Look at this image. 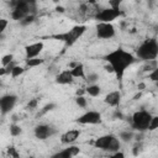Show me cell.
<instances>
[{
	"label": "cell",
	"mask_w": 158,
	"mask_h": 158,
	"mask_svg": "<svg viewBox=\"0 0 158 158\" xmlns=\"http://www.w3.org/2000/svg\"><path fill=\"white\" fill-rule=\"evenodd\" d=\"M95 35L99 40H110L115 37L116 30L111 22H98L95 26Z\"/></svg>",
	"instance_id": "cell-8"
},
{
	"label": "cell",
	"mask_w": 158,
	"mask_h": 158,
	"mask_svg": "<svg viewBox=\"0 0 158 158\" xmlns=\"http://www.w3.org/2000/svg\"><path fill=\"white\" fill-rule=\"evenodd\" d=\"M141 96H142V91H138V93H137V94L133 96V100H138Z\"/></svg>",
	"instance_id": "cell-39"
},
{
	"label": "cell",
	"mask_w": 158,
	"mask_h": 158,
	"mask_svg": "<svg viewBox=\"0 0 158 158\" xmlns=\"http://www.w3.org/2000/svg\"><path fill=\"white\" fill-rule=\"evenodd\" d=\"M89 1V4H95V0H88Z\"/></svg>",
	"instance_id": "cell-40"
},
{
	"label": "cell",
	"mask_w": 158,
	"mask_h": 158,
	"mask_svg": "<svg viewBox=\"0 0 158 158\" xmlns=\"http://www.w3.org/2000/svg\"><path fill=\"white\" fill-rule=\"evenodd\" d=\"M157 128H158V115H154V116H152V120L149 122L148 131H154Z\"/></svg>",
	"instance_id": "cell-26"
},
{
	"label": "cell",
	"mask_w": 158,
	"mask_h": 158,
	"mask_svg": "<svg viewBox=\"0 0 158 158\" xmlns=\"http://www.w3.org/2000/svg\"><path fill=\"white\" fill-rule=\"evenodd\" d=\"M56 104L54 102H48V104H46L40 111H38V114H37V116L40 117V116H43V115H46L47 112H49V111H52V110H54L56 109Z\"/></svg>",
	"instance_id": "cell-21"
},
{
	"label": "cell",
	"mask_w": 158,
	"mask_h": 158,
	"mask_svg": "<svg viewBox=\"0 0 158 158\" xmlns=\"http://www.w3.org/2000/svg\"><path fill=\"white\" fill-rule=\"evenodd\" d=\"M35 19H36L35 14H31V15L26 16L23 20H21V21H20V23H21V25H23V26H26V25H30V23H32V22L35 21Z\"/></svg>",
	"instance_id": "cell-29"
},
{
	"label": "cell",
	"mask_w": 158,
	"mask_h": 158,
	"mask_svg": "<svg viewBox=\"0 0 158 158\" xmlns=\"http://www.w3.org/2000/svg\"><path fill=\"white\" fill-rule=\"evenodd\" d=\"M84 94H86V90L85 89H77L75 90V96H81Z\"/></svg>",
	"instance_id": "cell-35"
},
{
	"label": "cell",
	"mask_w": 158,
	"mask_h": 158,
	"mask_svg": "<svg viewBox=\"0 0 158 158\" xmlns=\"http://www.w3.org/2000/svg\"><path fill=\"white\" fill-rule=\"evenodd\" d=\"M10 135L12 136V137H16V136H20L21 133H22V128H21V126L20 125H17L16 122H12L11 125H10Z\"/></svg>",
	"instance_id": "cell-22"
},
{
	"label": "cell",
	"mask_w": 158,
	"mask_h": 158,
	"mask_svg": "<svg viewBox=\"0 0 158 158\" xmlns=\"http://www.w3.org/2000/svg\"><path fill=\"white\" fill-rule=\"evenodd\" d=\"M144 89H146V83L144 81H141V83L137 84V90L138 91H143Z\"/></svg>",
	"instance_id": "cell-34"
},
{
	"label": "cell",
	"mask_w": 158,
	"mask_h": 158,
	"mask_svg": "<svg viewBox=\"0 0 158 158\" xmlns=\"http://www.w3.org/2000/svg\"><path fill=\"white\" fill-rule=\"evenodd\" d=\"M122 16V11L121 10H116V9H112V7H105V9H101L99 10L96 14H95V20L98 22H112L114 20H116L117 17Z\"/></svg>",
	"instance_id": "cell-7"
},
{
	"label": "cell",
	"mask_w": 158,
	"mask_h": 158,
	"mask_svg": "<svg viewBox=\"0 0 158 158\" xmlns=\"http://www.w3.org/2000/svg\"><path fill=\"white\" fill-rule=\"evenodd\" d=\"M104 59L106 60L107 64H110L112 67L116 79L122 80L126 69L135 63L136 57L131 52L123 49L122 47H118V48L112 49L111 52H109L104 57Z\"/></svg>",
	"instance_id": "cell-1"
},
{
	"label": "cell",
	"mask_w": 158,
	"mask_h": 158,
	"mask_svg": "<svg viewBox=\"0 0 158 158\" xmlns=\"http://www.w3.org/2000/svg\"><path fill=\"white\" fill-rule=\"evenodd\" d=\"M136 57L141 60L149 62L158 57V41L156 38L144 40L136 49Z\"/></svg>",
	"instance_id": "cell-2"
},
{
	"label": "cell",
	"mask_w": 158,
	"mask_h": 158,
	"mask_svg": "<svg viewBox=\"0 0 158 158\" xmlns=\"http://www.w3.org/2000/svg\"><path fill=\"white\" fill-rule=\"evenodd\" d=\"M152 114L147 110H138L132 114L131 117V126L138 132H146L148 131L149 122L152 120Z\"/></svg>",
	"instance_id": "cell-5"
},
{
	"label": "cell",
	"mask_w": 158,
	"mask_h": 158,
	"mask_svg": "<svg viewBox=\"0 0 158 158\" xmlns=\"http://www.w3.org/2000/svg\"><path fill=\"white\" fill-rule=\"evenodd\" d=\"M75 104H77L79 107L84 109V107H86L88 101H86L85 96H84V95H81V96H75Z\"/></svg>",
	"instance_id": "cell-25"
},
{
	"label": "cell",
	"mask_w": 158,
	"mask_h": 158,
	"mask_svg": "<svg viewBox=\"0 0 158 158\" xmlns=\"http://www.w3.org/2000/svg\"><path fill=\"white\" fill-rule=\"evenodd\" d=\"M10 1H15V0H10Z\"/></svg>",
	"instance_id": "cell-43"
},
{
	"label": "cell",
	"mask_w": 158,
	"mask_h": 158,
	"mask_svg": "<svg viewBox=\"0 0 158 158\" xmlns=\"http://www.w3.org/2000/svg\"><path fill=\"white\" fill-rule=\"evenodd\" d=\"M148 79L151 81H153V83H157L158 81V67H156V68H153L151 70V73L148 74Z\"/></svg>",
	"instance_id": "cell-27"
},
{
	"label": "cell",
	"mask_w": 158,
	"mask_h": 158,
	"mask_svg": "<svg viewBox=\"0 0 158 158\" xmlns=\"http://www.w3.org/2000/svg\"><path fill=\"white\" fill-rule=\"evenodd\" d=\"M78 64H79V62H70V63L68 64V68H69V69H73V68H75Z\"/></svg>",
	"instance_id": "cell-37"
},
{
	"label": "cell",
	"mask_w": 158,
	"mask_h": 158,
	"mask_svg": "<svg viewBox=\"0 0 158 158\" xmlns=\"http://www.w3.org/2000/svg\"><path fill=\"white\" fill-rule=\"evenodd\" d=\"M54 81H56L57 84H59V85H69V84H72V83L74 81V77H73V74H72V70H70L69 68L62 70L60 73H58V74L56 75Z\"/></svg>",
	"instance_id": "cell-13"
},
{
	"label": "cell",
	"mask_w": 158,
	"mask_h": 158,
	"mask_svg": "<svg viewBox=\"0 0 158 158\" xmlns=\"http://www.w3.org/2000/svg\"><path fill=\"white\" fill-rule=\"evenodd\" d=\"M52 1H53L54 4H58V2H59V0H52Z\"/></svg>",
	"instance_id": "cell-41"
},
{
	"label": "cell",
	"mask_w": 158,
	"mask_h": 158,
	"mask_svg": "<svg viewBox=\"0 0 158 158\" xmlns=\"http://www.w3.org/2000/svg\"><path fill=\"white\" fill-rule=\"evenodd\" d=\"M80 152V148L78 146H74V144H68L67 148L57 152L56 154H53V157L56 158H70V157H75L78 156Z\"/></svg>",
	"instance_id": "cell-15"
},
{
	"label": "cell",
	"mask_w": 158,
	"mask_h": 158,
	"mask_svg": "<svg viewBox=\"0 0 158 158\" xmlns=\"http://www.w3.org/2000/svg\"><path fill=\"white\" fill-rule=\"evenodd\" d=\"M85 90H86V94L89 96H91V98H96V96H99L101 94V86L99 84H96V83L88 84V86L85 88Z\"/></svg>",
	"instance_id": "cell-17"
},
{
	"label": "cell",
	"mask_w": 158,
	"mask_h": 158,
	"mask_svg": "<svg viewBox=\"0 0 158 158\" xmlns=\"http://www.w3.org/2000/svg\"><path fill=\"white\" fill-rule=\"evenodd\" d=\"M156 86H157V88H158V81H157V83H156Z\"/></svg>",
	"instance_id": "cell-42"
},
{
	"label": "cell",
	"mask_w": 158,
	"mask_h": 158,
	"mask_svg": "<svg viewBox=\"0 0 158 158\" xmlns=\"http://www.w3.org/2000/svg\"><path fill=\"white\" fill-rule=\"evenodd\" d=\"M133 137H135L133 132H132V131H128V130L121 131V132L118 133V138H120L121 141H123V142H130Z\"/></svg>",
	"instance_id": "cell-20"
},
{
	"label": "cell",
	"mask_w": 158,
	"mask_h": 158,
	"mask_svg": "<svg viewBox=\"0 0 158 158\" xmlns=\"http://www.w3.org/2000/svg\"><path fill=\"white\" fill-rule=\"evenodd\" d=\"M44 48V43L42 41H38V42H33L31 44H27L25 47V56L26 58H35V57H38L41 54V52L43 51Z\"/></svg>",
	"instance_id": "cell-12"
},
{
	"label": "cell",
	"mask_w": 158,
	"mask_h": 158,
	"mask_svg": "<svg viewBox=\"0 0 158 158\" xmlns=\"http://www.w3.org/2000/svg\"><path fill=\"white\" fill-rule=\"evenodd\" d=\"M7 25H9V21H7L6 19H1V20H0V35H2V33L5 32Z\"/></svg>",
	"instance_id": "cell-32"
},
{
	"label": "cell",
	"mask_w": 158,
	"mask_h": 158,
	"mask_svg": "<svg viewBox=\"0 0 158 158\" xmlns=\"http://www.w3.org/2000/svg\"><path fill=\"white\" fill-rule=\"evenodd\" d=\"M111 156H112V157H116V158H123V157H125V154H123L122 152H118V151L111 153Z\"/></svg>",
	"instance_id": "cell-36"
},
{
	"label": "cell",
	"mask_w": 158,
	"mask_h": 158,
	"mask_svg": "<svg viewBox=\"0 0 158 158\" xmlns=\"http://www.w3.org/2000/svg\"><path fill=\"white\" fill-rule=\"evenodd\" d=\"M44 63V59L40 58V57H35V58H26L25 59V64H26V68H35V67H38L41 64Z\"/></svg>",
	"instance_id": "cell-19"
},
{
	"label": "cell",
	"mask_w": 158,
	"mask_h": 158,
	"mask_svg": "<svg viewBox=\"0 0 158 158\" xmlns=\"http://www.w3.org/2000/svg\"><path fill=\"white\" fill-rule=\"evenodd\" d=\"M56 133H57V130L54 127H52L51 125H47V123H40L33 130L35 137L40 141H44V139L54 136Z\"/></svg>",
	"instance_id": "cell-10"
},
{
	"label": "cell",
	"mask_w": 158,
	"mask_h": 158,
	"mask_svg": "<svg viewBox=\"0 0 158 158\" xmlns=\"http://www.w3.org/2000/svg\"><path fill=\"white\" fill-rule=\"evenodd\" d=\"M56 11H57V12H60V14H63L65 10H64V7H63V6L58 5V6H56Z\"/></svg>",
	"instance_id": "cell-38"
},
{
	"label": "cell",
	"mask_w": 158,
	"mask_h": 158,
	"mask_svg": "<svg viewBox=\"0 0 158 158\" xmlns=\"http://www.w3.org/2000/svg\"><path fill=\"white\" fill-rule=\"evenodd\" d=\"M25 72H26V68H25V67H21V65H19V64H16V65L14 67V69H12V72H11L10 75H11L12 78H17V77L22 75Z\"/></svg>",
	"instance_id": "cell-23"
},
{
	"label": "cell",
	"mask_w": 158,
	"mask_h": 158,
	"mask_svg": "<svg viewBox=\"0 0 158 158\" xmlns=\"http://www.w3.org/2000/svg\"><path fill=\"white\" fill-rule=\"evenodd\" d=\"M70 70H72V74H73L74 78H80V79H85V78H86L84 64L80 63V62H79V64H78L75 68H73V69H70Z\"/></svg>",
	"instance_id": "cell-18"
},
{
	"label": "cell",
	"mask_w": 158,
	"mask_h": 158,
	"mask_svg": "<svg viewBox=\"0 0 158 158\" xmlns=\"http://www.w3.org/2000/svg\"><path fill=\"white\" fill-rule=\"evenodd\" d=\"M11 6L14 10L20 11L25 16H28L31 14H36L37 0H15V1H11Z\"/></svg>",
	"instance_id": "cell-6"
},
{
	"label": "cell",
	"mask_w": 158,
	"mask_h": 158,
	"mask_svg": "<svg viewBox=\"0 0 158 158\" xmlns=\"http://www.w3.org/2000/svg\"><path fill=\"white\" fill-rule=\"evenodd\" d=\"M7 154H9L10 157H14V158H19V157H20V154L16 152V148H15L14 146H10V147L7 148Z\"/></svg>",
	"instance_id": "cell-31"
},
{
	"label": "cell",
	"mask_w": 158,
	"mask_h": 158,
	"mask_svg": "<svg viewBox=\"0 0 158 158\" xmlns=\"http://www.w3.org/2000/svg\"><path fill=\"white\" fill-rule=\"evenodd\" d=\"M17 102V95L15 94H5L0 98V111L1 115L5 116L6 114H9L16 105Z\"/></svg>",
	"instance_id": "cell-11"
},
{
	"label": "cell",
	"mask_w": 158,
	"mask_h": 158,
	"mask_svg": "<svg viewBox=\"0 0 158 158\" xmlns=\"http://www.w3.org/2000/svg\"><path fill=\"white\" fill-rule=\"evenodd\" d=\"M101 114L96 110H88L83 115H80L75 122L79 125H99L101 123Z\"/></svg>",
	"instance_id": "cell-9"
},
{
	"label": "cell",
	"mask_w": 158,
	"mask_h": 158,
	"mask_svg": "<svg viewBox=\"0 0 158 158\" xmlns=\"http://www.w3.org/2000/svg\"><path fill=\"white\" fill-rule=\"evenodd\" d=\"M85 80L88 81V84H94V83H96V81L99 80V75H98L96 73H89V74L86 75Z\"/></svg>",
	"instance_id": "cell-28"
},
{
	"label": "cell",
	"mask_w": 158,
	"mask_h": 158,
	"mask_svg": "<svg viewBox=\"0 0 158 158\" xmlns=\"http://www.w3.org/2000/svg\"><path fill=\"white\" fill-rule=\"evenodd\" d=\"M95 148L101 149V151H106L109 153H114L116 151H120L121 148V139L118 137H116L115 135H102L98 138H95V141L90 142Z\"/></svg>",
	"instance_id": "cell-3"
},
{
	"label": "cell",
	"mask_w": 158,
	"mask_h": 158,
	"mask_svg": "<svg viewBox=\"0 0 158 158\" xmlns=\"http://www.w3.org/2000/svg\"><path fill=\"white\" fill-rule=\"evenodd\" d=\"M122 4V0H109V6L116 10H120V5Z\"/></svg>",
	"instance_id": "cell-30"
},
{
	"label": "cell",
	"mask_w": 158,
	"mask_h": 158,
	"mask_svg": "<svg viewBox=\"0 0 158 158\" xmlns=\"http://www.w3.org/2000/svg\"><path fill=\"white\" fill-rule=\"evenodd\" d=\"M79 136H80V130H78V128L68 130L60 135V142L63 144H73L79 138Z\"/></svg>",
	"instance_id": "cell-14"
},
{
	"label": "cell",
	"mask_w": 158,
	"mask_h": 158,
	"mask_svg": "<svg viewBox=\"0 0 158 158\" xmlns=\"http://www.w3.org/2000/svg\"><path fill=\"white\" fill-rule=\"evenodd\" d=\"M120 101H121V93H120L118 90H112V91L107 93V94L105 95V98H104V102H105L106 105L111 106V107L118 106Z\"/></svg>",
	"instance_id": "cell-16"
},
{
	"label": "cell",
	"mask_w": 158,
	"mask_h": 158,
	"mask_svg": "<svg viewBox=\"0 0 158 158\" xmlns=\"http://www.w3.org/2000/svg\"><path fill=\"white\" fill-rule=\"evenodd\" d=\"M12 60H14V54L12 53H7V54L2 56V58H1V67H6Z\"/></svg>",
	"instance_id": "cell-24"
},
{
	"label": "cell",
	"mask_w": 158,
	"mask_h": 158,
	"mask_svg": "<svg viewBox=\"0 0 158 158\" xmlns=\"http://www.w3.org/2000/svg\"><path fill=\"white\" fill-rule=\"evenodd\" d=\"M85 31H86V26L85 25H75L70 30H68L65 32L51 35L49 37L51 38H54V40H58V41H62V42L65 43V46L70 47V46H73L85 33Z\"/></svg>",
	"instance_id": "cell-4"
},
{
	"label": "cell",
	"mask_w": 158,
	"mask_h": 158,
	"mask_svg": "<svg viewBox=\"0 0 158 158\" xmlns=\"http://www.w3.org/2000/svg\"><path fill=\"white\" fill-rule=\"evenodd\" d=\"M37 105H38V99H31V100L27 102V109L33 110V109L37 107Z\"/></svg>",
	"instance_id": "cell-33"
}]
</instances>
